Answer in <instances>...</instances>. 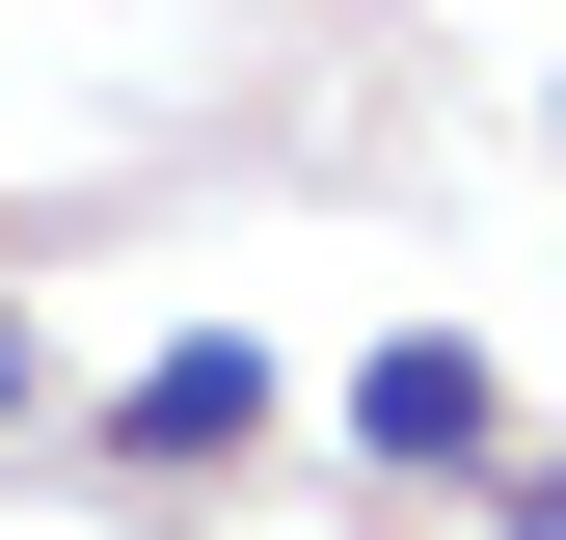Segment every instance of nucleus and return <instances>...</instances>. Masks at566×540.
I'll use <instances>...</instances> for the list:
<instances>
[{
    "label": "nucleus",
    "instance_id": "f257e3e1",
    "mask_svg": "<svg viewBox=\"0 0 566 540\" xmlns=\"http://www.w3.org/2000/svg\"><path fill=\"white\" fill-rule=\"evenodd\" d=\"M350 433H378V459H405V487H485V459H513V378H485V352H459V324H405V352H378V378H350Z\"/></svg>",
    "mask_w": 566,
    "mask_h": 540
},
{
    "label": "nucleus",
    "instance_id": "f03ea898",
    "mask_svg": "<svg viewBox=\"0 0 566 540\" xmlns=\"http://www.w3.org/2000/svg\"><path fill=\"white\" fill-rule=\"evenodd\" d=\"M243 433H270V352H243V324H189V352L108 378V459H135V487H189V459H243Z\"/></svg>",
    "mask_w": 566,
    "mask_h": 540
},
{
    "label": "nucleus",
    "instance_id": "7ed1b4c3",
    "mask_svg": "<svg viewBox=\"0 0 566 540\" xmlns=\"http://www.w3.org/2000/svg\"><path fill=\"white\" fill-rule=\"evenodd\" d=\"M0 405H28V298H0Z\"/></svg>",
    "mask_w": 566,
    "mask_h": 540
},
{
    "label": "nucleus",
    "instance_id": "20e7f679",
    "mask_svg": "<svg viewBox=\"0 0 566 540\" xmlns=\"http://www.w3.org/2000/svg\"><path fill=\"white\" fill-rule=\"evenodd\" d=\"M513 540H566V487H513Z\"/></svg>",
    "mask_w": 566,
    "mask_h": 540
}]
</instances>
